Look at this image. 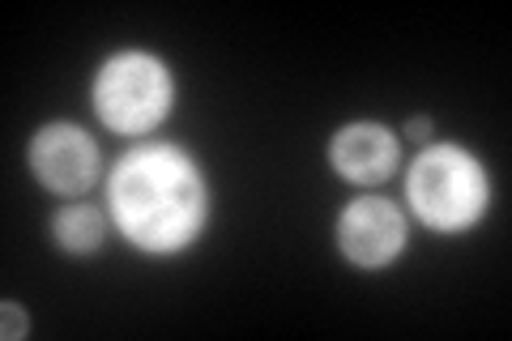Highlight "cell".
<instances>
[{"label": "cell", "mask_w": 512, "mask_h": 341, "mask_svg": "<svg viewBox=\"0 0 512 341\" xmlns=\"http://www.w3.org/2000/svg\"><path fill=\"white\" fill-rule=\"evenodd\" d=\"M90 103L111 133L141 137L154 133L171 116L175 103V77L150 52H120L111 56L90 86Z\"/></svg>", "instance_id": "obj_3"}, {"label": "cell", "mask_w": 512, "mask_h": 341, "mask_svg": "<svg viewBox=\"0 0 512 341\" xmlns=\"http://www.w3.org/2000/svg\"><path fill=\"white\" fill-rule=\"evenodd\" d=\"M338 248L355 269H384L406 252V218L393 201L359 197L338 218Z\"/></svg>", "instance_id": "obj_5"}, {"label": "cell", "mask_w": 512, "mask_h": 341, "mask_svg": "<svg viewBox=\"0 0 512 341\" xmlns=\"http://www.w3.org/2000/svg\"><path fill=\"white\" fill-rule=\"evenodd\" d=\"M111 222L141 252L171 256L197 243L210 222V188L180 145H137L107 180Z\"/></svg>", "instance_id": "obj_1"}, {"label": "cell", "mask_w": 512, "mask_h": 341, "mask_svg": "<svg viewBox=\"0 0 512 341\" xmlns=\"http://www.w3.org/2000/svg\"><path fill=\"white\" fill-rule=\"evenodd\" d=\"M52 235H56L60 248L73 252V256L99 252L103 239H107V218L94 205H64L52 218Z\"/></svg>", "instance_id": "obj_7"}, {"label": "cell", "mask_w": 512, "mask_h": 341, "mask_svg": "<svg viewBox=\"0 0 512 341\" xmlns=\"http://www.w3.org/2000/svg\"><path fill=\"white\" fill-rule=\"evenodd\" d=\"M329 162L350 184H384L397 167V137L384 124H346L329 141Z\"/></svg>", "instance_id": "obj_6"}, {"label": "cell", "mask_w": 512, "mask_h": 341, "mask_svg": "<svg viewBox=\"0 0 512 341\" xmlns=\"http://www.w3.org/2000/svg\"><path fill=\"white\" fill-rule=\"evenodd\" d=\"M406 137H410V141H427V137H431V120H427V116H414V120L406 124Z\"/></svg>", "instance_id": "obj_9"}, {"label": "cell", "mask_w": 512, "mask_h": 341, "mask_svg": "<svg viewBox=\"0 0 512 341\" xmlns=\"http://www.w3.org/2000/svg\"><path fill=\"white\" fill-rule=\"evenodd\" d=\"M406 201L431 231L461 235L483 222L491 205V180L483 162L461 145H427L406 175Z\"/></svg>", "instance_id": "obj_2"}, {"label": "cell", "mask_w": 512, "mask_h": 341, "mask_svg": "<svg viewBox=\"0 0 512 341\" xmlns=\"http://www.w3.org/2000/svg\"><path fill=\"white\" fill-rule=\"evenodd\" d=\"M99 145L77 124H47L30 141V171L47 192L60 197H82L99 180Z\"/></svg>", "instance_id": "obj_4"}, {"label": "cell", "mask_w": 512, "mask_h": 341, "mask_svg": "<svg viewBox=\"0 0 512 341\" xmlns=\"http://www.w3.org/2000/svg\"><path fill=\"white\" fill-rule=\"evenodd\" d=\"M26 329H30V324H26L22 307H18V303H5V329H0V333H5V341H22Z\"/></svg>", "instance_id": "obj_8"}]
</instances>
